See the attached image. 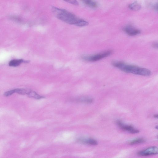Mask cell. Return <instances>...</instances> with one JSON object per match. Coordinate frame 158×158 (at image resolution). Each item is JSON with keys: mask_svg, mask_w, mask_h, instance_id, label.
I'll list each match as a JSON object with an SVG mask.
<instances>
[{"mask_svg": "<svg viewBox=\"0 0 158 158\" xmlns=\"http://www.w3.org/2000/svg\"><path fill=\"white\" fill-rule=\"evenodd\" d=\"M53 12L59 19L68 24H73L79 27L87 26L89 23L86 21L78 18L68 11L57 8L53 7Z\"/></svg>", "mask_w": 158, "mask_h": 158, "instance_id": "obj_1", "label": "cell"}, {"mask_svg": "<svg viewBox=\"0 0 158 158\" xmlns=\"http://www.w3.org/2000/svg\"><path fill=\"white\" fill-rule=\"evenodd\" d=\"M112 64L114 66L126 73L143 76H149L151 74L150 70L147 69L126 64L122 61H114L112 62Z\"/></svg>", "mask_w": 158, "mask_h": 158, "instance_id": "obj_2", "label": "cell"}, {"mask_svg": "<svg viewBox=\"0 0 158 158\" xmlns=\"http://www.w3.org/2000/svg\"><path fill=\"white\" fill-rule=\"evenodd\" d=\"M112 52L111 50H107L104 52L93 55L84 56L83 59L88 61H96L107 57V56L110 55Z\"/></svg>", "mask_w": 158, "mask_h": 158, "instance_id": "obj_3", "label": "cell"}, {"mask_svg": "<svg viewBox=\"0 0 158 158\" xmlns=\"http://www.w3.org/2000/svg\"><path fill=\"white\" fill-rule=\"evenodd\" d=\"M117 123L119 128L125 131L129 132L132 134H137L139 132V131L130 125H126L122 121L118 120Z\"/></svg>", "mask_w": 158, "mask_h": 158, "instance_id": "obj_4", "label": "cell"}, {"mask_svg": "<svg viewBox=\"0 0 158 158\" xmlns=\"http://www.w3.org/2000/svg\"><path fill=\"white\" fill-rule=\"evenodd\" d=\"M158 149L156 147H151L140 152L138 153L139 155L146 156L157 154Z\"/></svg>", "mask_w": 158, "mask_h": 158, "instance_id": "obj_5", "label": "cell"}, {"mask_svg": "<svg viewBox=\"0 0 158 158\" xmlns=\"http://www.w3.org/2000/svg\"><path fill=\"white\" fill-rule=\"evenodd\" d=\"M124 32L130 36H135L141 33L140 30L136 29L132 26L129 25L124 28Z\"/></svg>", "mask_w": 158, "mask_h": 158, "instance_id": "obj_6", "label": "cell"}, {"mask_svg": "<svg viewBox=\"0 0 158 158\" xmlns=\"http://www.w3.org/2000/svg\"><path fill=\"white\" fill-rule=\"evenodd\" d=\"M76 100L79 103L85 104H91L93 102L94 100L91 97H84L79 98Z\"/></svg>", "mask_w": 158, "mask_h": 158, "instance_id": "obj_7", "label": "cell"}, {"mask_svg": "<svg viewBox=\"0 0 158 158\" xmlns=\"http://www.w3.org/2000/svg\"><path fill=\"white\" fill-rule=\"evenodd\" d=\"M27 95L29 97L34 98L37 99L44 98V97L40 95L36 92L32 90H29Z\"/></svg>", "mask_w": 158, "mask_h": 158, "instance_id": "obj_8", "label": "cell"}, {"mask_svg": "<svg viewBox=\"0 0 158 158\" xmlns=\"http://www.w3.org/2000/svg\"><path fill=\"white\" fill-rule=\"evenodd\" d=\"M129 8L131 10L137 11L140 9L141 5L137 2L130 4L129 5Z\"/></svg>", "mask_w": 158, "mask_h": 158, "instance_id": "obj_9", "label": "cell"}, {"mask_svg": "<svg viewBox=\"0 0 158 158\" xmlns=\"http://www.w3.org/2000/svg\"><path fill=\"white\" fill-rule=\"evenodd\" d=\"M24 62L23 59L13 60L10 61L9 65L10 66L16 67L20 65Z\"/></svg>", "mask_w": 158, "mask_h": 158, "instance_id": "obj_10", "label": "cell"}, {"mask_svg": "<svg viewBox=\"0 0 158 158\" xmlns=\"http://www.w3.org/2000/svg\"><path fill=\"white\" fill-rule=\"evenodd\" d=\"M84 3L87 6L92 8H96L98 5L97 2L91 1H84Z\"/></svg>", "mask_w": 158, "mask_h": 158, "instance_id": "obj_11", "label": "cell"}, {"mask_svg": "<svg viewBox=\"0 0 158 158\" xmlns=\"http://www.w3.org/2000/svg\"><path fill=\"white\" fill-rule=\"evenodd\" d=\"M81 142L84 144L93 145H96L98 144V143L96 140L91 138L82 140Z\"/></svg>", "mask_w": 158, "mask_h": 158, "instance_id": "obj_12", "label": "cell"}, {"mask_svg": "<svg viewBox=\"0 0 158 158\" xmlns=\"http://www.w3.org/2000/svg\"><path fill=\"white\" fill-rule=\"evenodd\" d=\"M145 142V140L143 138H138L133 141H132L129 143L131 145H133L138 144L144 143Z\"/></svg>", "mask_w": 158, "mask_h": 158, "instance_id": "obj_13", "label": "cell"}, {"mask_svg": "<svg viewBox=\"0 0 158 158\" xmlns=\"http://www.w3.org/2000/svg\"><path fill=\"white\" fill-rule=\"evenodd\" d=\"M29 90H27L24 89H15V93L19 94L22 95L28 94Z\"/></svg>", "mask_w": 158, "mask_h": 158, "instance_id": "obj_14", "label": "cell"}, {"mask_svg": "<svg viewBox=\"0 0 158 158\" xmlns=\"http://www.w3.org/2000/svg\"><path fill=\"white\" fill-rule=\"evenodd\" d=\"M15 93V89L11 90L5 92L4 95L5 97H9Z\"/></svg>", "mask_w": 158, "mask_h": 158, "instance_id": "obj_15", "label": "cell"}, {"mask_svg": "<svg viewBox=\"0 0 158 158\" xmlns=\"http://www.w3.org/2000/svg\"><path fill=\"white\" fill-rule=\"evenodd\" d=\"M66 1L76 5H79L78 2L76 1Z\"/></svg>", "mask_w": 158, "mask_h": 158, "instance_id": "obj_16", "label": "cell"}, {"mask_svg": "<svg viewBox=\"0 0 158 158\" xmlns=\"http://www.w3.org/2000/svg\"><path fill=\"white\" fill-rule=\"evenodd\" d=\"M153 46L155 48H157V43H154L153 44Z\"/></svg>", "mask_w": 158, "mask_h": 158, "instance_id": "obj_17", "label": "cell"}]
</instances>
